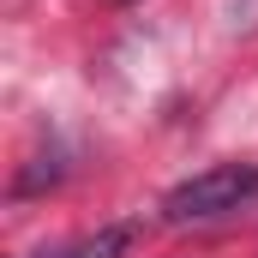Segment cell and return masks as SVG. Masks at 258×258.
Wrapping results in <instances>:
<instances>
[{
	"label": "cell",
	"instance_id": "277c9868",
	"mask_svg": "<svg viewBox=\"0 0 258 258\" xmlns=\"http://www.w3.org/2000/svg\"><path fill=\"white\" fill-rule=\"evenodd\" d=\"M114 6H132V0H114Z\"/></svg>",
	"mask_w": 258,
	"mask_h": 258
},
{
	"label": "cell",
	"instance_id": "3957f363",
	"mask_svg": "<svg viewBox=\"0 0 258 258\" xmlns=\"http://www.w3.org/2000/svg\"><path fill=\"white\" fill-rule=\"evenodd\" d=\"M30 258H66V252H30Z\"/></svg>",
	"mask_w": 258,
	"mask_h": 258
},
{
	"label": "cell",
	"instance_id": "6da1fadb",
	"mask_svg": "<svg viewBox=\"0 0 258 258\" xmlns=\"http://www.w3.org/2000/svg\"><path fill=\"white\" fill-rule=\"evenodd\" d=\"M246 198H258V162H216L192 180H180L174 192L162 198V222L186 228V222H210L222 210H240Z\"/></svg>",
	"mask_w": 258,
	"mask_h": 258
},
{
	"label": "cell",
	"instance_id": "7a4b0ae2",
	"mask_svg": "<svg viewBox=\"0 0 258 258\" xmlns=\"http://www.w3.org/2000/svg\"><path fill=\"white\" fill-rule=\"evenodd\" d=\"M132 240H138V222H102L96 234L72 240V246H60V252H66V258H126Z\"/></svg>",
	"mask_w": 258,
	"mask_h": 258
}]
</instances>
